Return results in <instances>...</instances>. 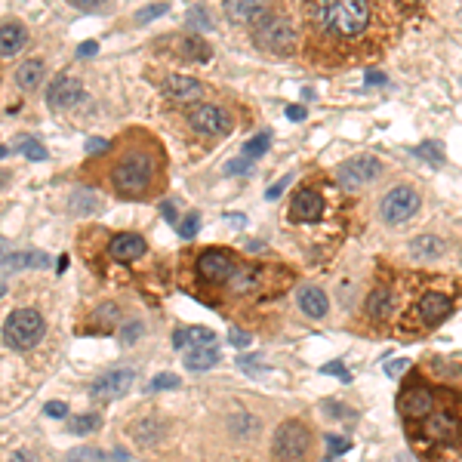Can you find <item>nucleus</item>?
Listing matches in <instances>:
<instances>
[{"label":"nucleus","mask_w":462,"mask_h":462,"mask_svg":"<svg viewBox=\"0 0 462 462\" xmlns=\"http://www.w3.org/2000/svg\"><path fill=\"white\" fill-rule=\"evenodd\" d=\"M413 256H419V259H434L444 250V241L438 238V234H423V238H416L413 241Z\"/></svg>","instance_id":"nucleus-26"},{"label":"nucleus","mask_w":462,"mask_h":462,"mask_svg":"<svg viewBox=\"0 0 462 462\" xmlns=\"http://www.w3.org/2000/svg\"><path fill=\"white\" fill-rule=\"evenodd\" d=\"M71 6H78V10H99V6L105 4V0H68Z\"/></svg>","instance_id":"nucleus-47"},{"label":"nucleus","mask_w":462,"mask_h":462,"mask_svg":"<svg viewBox=\"0 0 462 462\" xmlns=\"http://www.w3.org/2000/svg\"><path fill=\"white\" fill-rule=\"evenodd\" d=\"M19 151H22V157H28V161H44V157H47L44 145H40L37 139H31V136L19 139Z\"/></svg>","instance_id":"nucleus-32"},{"label":"nucleus","mask_w":462,"mask_h":462,"mask_svg":"<svg viewBox=\"0 0 462 462\" xmlns=\"http://www.w3.org/2000/svg\"><path fill=\"white\" fill-rule=\"evenodd\" d=\"M287 117H290V121H305V108H302V105H290Z\"/></svg>","instance_id":"nucleus-50"},{"label":"nucleus","mask_w":462,"mask_h":462,"mask_svg":"<svg viewBox=\"0 0 462 462\" xmlns=\"http://www.w3.org/2000/svg\"><path fill=\"white\" fill-rule=\"evenodd\" d=\"M336 462H339V459H336Z\"/></svg>","instance_id":"nucleus-55"},{"label":"nucleus","mask_w":462,"mask_h":462,"mask_svg":"<svg viewBox=\"0 0 462 462\" xmlns=\"http://www.w3.org/2000/svg\"><path fill=\"white\" fill-rule=\"evenodd\" d=\"M305 62L324 71L355 68L385 53L401 28V0H302Z\"/></svg>","instance_id":"nucleus-1"},{"label":"nucleus","mask_w":462,"mask_h":462,"mask_svg":"<svg viewBox=\"0 0 462 462\" xmlns=\"http://www.w3.org/2000/svg\"><path fill=\"white\" fill-rule=\"evenodd\" d=\"M191 127L197 133H204V136H225V133L231 130V117L225 114V108L219 105H197L195 111L188 114Z\"/></svg>","instance_id":"nucleus-12"},{"label":"nucleus","mask_w":462,"mask_h":462,"mask_svg":"<svg viewBox=\"0 0 462 462\" xmlns=\"http://www.w3.org/2000/svg\"><path fill=\"white\" fill-rule=\"evenodd\" d=\"M197 229H200V216H197V213H191L188 219H185V222L179 225V234H182L185 241H188V238H195V234H197Z\"/></svg>","instance_id":"nucleus-36"},{"label":"nucleus","mask_w":462,"mask_h":462,"mask_svg":"<svg viewBox=\"0 0 462 462\" xmlns=\"http://www.w3.org/2000/svg\"><path fill=\"white\" fill-rule=\"evenodd\" d=\"M351 447V441L348 438H327V453H330V456H339V453H346Z\"/></svg>","instance_id":"nucleus-39"},{"label":"nucleus","mask_w":462,"mask_h":462,"mask_svg":"<svg viewBox=\"0 0 462 462\" xmlns=\"http://www.w3.org/2000/svg\"><path fill=\"white\" fill-rule=\"evenodd\" d=\"M195 272H197L200 281H207V284H222V281H231V274L238 272V265H234V256L229 250L209 247L197 256Z\"/></svg>","instance_id":"nucleus-9"},{"label":"nucleus","mask_w":462,"mask_h":462,"mask_svg":"<svg viewBox=\"0 0 462 462\" xmlns=\"http://www.w3.org/2000/svg\"><path fill=\"white\" fill-rule=\"evenodd\" d=\"M157 176V161L145 148H130L114 166V188L123 197H142L151 191Z\"/></svg>","instance_id":"nucleus-2"},{"label":"nucleus","mask_w":462,"mask_h":462,"mask_svg":"<svg viewBox=\"0 0 462 462\" xmlns=\"http://www.w3.org/2000/svg\"><path fill=\"white\" fill-rule=\"evenodd\" d=\"M299 308L308 317H324L330 312V302H327V293L321 287H302L299 290Z\"/></svg>","instance_id":"nucleus-20"},{"label":"nucleus","mask_w":462,"mask_h":462,"mask_svg":"<svg viewBox=\"0 0 462 462\" xmlns=\"http://www.w3.org/2000/svg\"><path fill=\"white\" fill-rule=\"evenodd\" d=\"M133 370H111V373H105V376H99L96 382H92V401H117V398H123V394L130 391V385H133Z\"/></svg>","instance_id":"nucleus-13"},{"label":"nucleus","mask_w":462,"mask_h":462,"mask_svg":"<svg viewBox=\"0 0 462 462\" xmlns=\"http://www.w3.org/2000/svg\"><path fill=\"white\" fill-rule=\"evenodd\" d=\"M250 166H253V161H250V157H243V154H241V161H231L229 166H225V173H229V176H238V173H247Z\"/></svg>","instance_id":"nucleus-41"},{"label":"nucleus","mask_w":462,"mask_h":462,"mask_svg":"<svg viewBox=\"0 0 462 462\" xmlns=\"http://www.w3.org/2000/svg\"><path fill=\"white\" fill-rule=\"evenodd\" d=\"M367 83H373V87H382V83H385V74H379V71H367Z\"/></svg>","instance_id":"nucleus-52"},{"label":"nucleus","mask_w":462,"mask_h":462,"mask_svg":"<svg viewBox=\"0 0 462 462\" xmlns=\"http://www.w3.org/2000/svg\"><path fill=\"white\" fill-rule=\"evenodd\" d=\"M151 391H164V389H179V376H173V373H161V376H154L148 385Z\"/></svg>","instance_id":"nucleus-34"},{"label":"nucleus","mask_w":462,"mask_h":462,"mask_svg":"<svg viewBox=\"0 0 462 462\" xmlns=\"http://www.w3.org/2000/svg\"><path fill=\"white\" fill-rule=\"evenodd\" d=\"M287 185H290V176H284V179H277V182L272 185V188H268V191H265V197H268V200H274V197H281V191H284V188H287Z\"/></svg>","instance_id":"nucleus-43"},{"label":"nucleus","mask_w":462,"mask_h":462,"mask_svg":"<svg viewBox=\"0 0 462 462\" xmlns=\"http://www.w3.org/2000/svg\"><path fill=\"white\" fill-rule=\"evenodd\" d=\"M44 413L49 419H68V404H62V401H49V404H44Z\"/></svg>","instance_id":"nucleus-37"},{"label":"nucleus","mask_w":462,"mask_h":462,"mask_svg":"<svg viewBox=\"0 0 462 462\" xmlns=\"http://www.w3.org/2000/svg\"><path fill=\"white\" fill-rule=\"evenodd\" d=\"M102 151H108V142L105 139H90L87 142V154H102Z\"/></svg>","instance_id":"nucleus-46"},{"label":"nucleus","mask_w":462,"mask_h":462,"mask_svg":"<svg viewBox=\"0 0 462 462\" xmlns=\"http://www.w3.org/2000/svg\"><path fill=\"white\" fill-rule=\"evenodd\" d=\"M99 425H102V419H99L96 413L68 416V432H74V434H90V432H96Z\"/></svg>","instance_id":"nucleus-27"},{"label":"nucleus","mask_w":462,"mask_h":462,"mask_svg":"<svg viewBox=\"0 0 462 462\" xmlns=\"http://www.w3.org/2000/svg\"><path fill=\"white\" fill-rule=\"evenodd\" d=\"M256 47L274 56H290L296 49V31L293 22L281 13H265L262 22L256 25Z\"/></svg>","instance_id":"nucleus-3"},{"label":"nucleus","mask_w":462,"mask_h":462,"mask_svg":"<svg viewBox=\"0 0 462 462\" xmlns=\"http://www.w3.org/2000/svg\"><path fill=\"white\" fill-rule=\"evenodd\" d=\"M321 213H324V197L317 195L315 188H302L293 195L290 200V213H287V219L290 222H317L321 219Z\"/></svg>","instance_id":"nucleus-15"},{"label":"nucleus","mask_w":462,"mask_h":462,"mask_svg":"<svg viewBox=\"0 0 462 462\" xmlns=\"http://www.w3.org/2000/svg\"><path fill=\"white\" fill-rule=\"evenodd\" d=\"M164 92L179 102H195L200 96V83L195 78H182V74H166L164 78Z\"/></svg>","instance_id":"nucleus-18"},{"label":"nucleus","mask_w":462,"mask_h":462,"mask_svg":"<svg viewBox=\"0 0 462 462\" xmlns=\"http://www.w3.org/2000/svg\"><path fill=\"white\" fill-rule=\"evenodd\" d=\"M173 346L176 348H197V346H216V333L207 330V327H188V330H176L173 336Z\"/></svg>","instance_id":"nucleus-21"},{"label":"nucleus","mask_w":462,"mask_h":462,"mask_svg":"<svg viewBox=\"0 0 462 462\" xmlns=\"http://www.w3.org/2000/svg\"><path fill=\"white\" fill-rule=\"evenodd\" d=\"M133 434H136L139 444H154V441L164 438V428H161V423H154V419H145V423L136 425V432Z\"/></svg>","instance_id":"nucleus-28"},{"label":"nucleus","mask_w":462,"mask_h":462,"mask_svg":"<svg viewBox=\"0 0 462 462\" xmlns=\"http://www.w3.org/2000/svg\"><path fill=\"white\" fill-rule=\"evenodd\" d=\"M391 312V296H389V290L379 287V290H373L370 293V299H367V315L373 317V321H385Z\"/></svg>","instance_id":"nucleus-25"},{"label":"nucleus","mask_w":462,"mask_h":462,"mask_svg":"<svg viewBox=\"0 0 462 462\" xmlns=\"http://www.w3.org/2000/svg\"><path fill=\"white\" fill-rule=\"evenodd\" d=\"M268 145H272V136H268V133H259L256 139H250L247 145H243L241 154H243V157H250V161H256V157H262L265 151H268Z\"/></svg>","instance_id":"nucleus-29"},{"label":"nucleus","mask_w":462,"mask_h":462,"mask_svg":"<svg viewBox=\"0 0 462 462\" xmlns=\"http://www.w3.org/2000/svg\"><path fill=\"white\" fill-rule=\"evenodd\" d=\"M44 74H47L44 59H28V62H22L19 68H16V83H19L25 92H35L40 83H44Z\"/></svg>","instance_id":"nucleus-19"},{"label":"nucleus","mask_w":462,"mask_h":462,"mask_svg":"<svg viewBox=\"0 0 462 462\" xmlns=\"http://www.w3.org/2000/svg\"><path fill=\"white\" fill-rule=\"evenodd\" d=\"M68 462H108V456L96 447H78V450H68Z\"/></svg>","instance_id":"nucleus-31"},{"label":"nucleus","mask_w":462,"mask_h":462,"mask_svg":"<svg viewBox=\"0 0 462 462\" xmlns=\"http://www.w3.org/2000/svg\"><path fill=\"white\" fill-rule=\"evenodd\" d=\"M416 157H423L425 164H432V166H441L444 164V151L434 145V142H423V145H416V151H413Z\"/></svg>","instance_id":"nucleus-30"},{"label":"nucleus","mask_w":462,"mask_h":462,"mask_svg":"<svg viewBox=\"0 0 462 462\" xmlns=\"http://www.w3.org/2000/svg\"><path fill=\"white\" fill-rule=\"evenodd\" d=\"M96 53H99V44H96V40H87V44L78 47V59H90V56H96Z\"/></svg>","instance_id":"nucleus-45"},{"label":"nucleus","mask_w":462,"mask_h":462,"mask_svg":"<svg viewBox=\"0 0 462 462\" xmlns=\"http://www.w3.org/2000/svg\"><path fill=\"white\" fill-rule=\"evenodd\" d=\"M145 241L139 234H117V238L108 243V256L117 259V262H133V259L145 256Z\"/></svg>","instance_id":"nucleus-16"},{"label":"nucleus","mask_w":462,"mask_h":462,"mask_svg":"<svg viewBox=\"0 0 462 462\" xmlns=\"http://www.w3.org/2000/svg\"><path fill=\"white\" fill-rule=\"evenodd\" d=\"M219 364V348L216 346H197V348H188V355H185V367L200 373V370H209Z\"/></svg>","instance_id":"nucleus-23"},{"label":"nucleus","mask_w":462,"mask_h":462,"mask_svg":"<svg viewBox=\"0 0 462 462\" xmlns=\"http://www.w3.org/2000/svg\"><path fill=\"white\" fill-rule=\"evenodd\" d=\"M191 16H195V22L200 25V28H209V22H207V16H204V13H200V10H195V13H191Z\"/></svg>","instance_id":"nucleus-53"},{"label":"nucleus","mask_w":462,"mask_h":462,"mask_svg":"<svg viewBox=\"0 0 462 462\" xmlns=\"http://www.w3.org/2000/svg\"><path fill=\"white\" fill-rule=\"evenodd\" d=\"M404 370H410V360H391V364H385V373H389L391 379L394 376H401Z\"/></svg>","instance_id":"nucleus-44"},{"label":"nucleus","mask_w":462,"mask_h":462,"mask_svg":"<svg viewBox=\"0 0 462 462\" xmlns=\"http://www.w3.org/2000/svg\"><path fill=\"white\" fill-rule=\"evenodd\" d=\"M185 53L195 59V62H207V59H209V47L197 35H191L188 40H185Z\"/></svg>","instance_id":"nucleus-33"},{"label":"nucleus","mask_w":462,"mask_h":462,"mask_svg":"<svg viewBox=\"0 0 462 462\" xmlns=\"http://www.w3.org/2000/svg\"><path fill=\"white\" fill-rule=\"evenodd\" d=\"M434 404H438V391L428 382H423L419 376H410L407 385L398 394V410L407 423H423V419L432 413Z\"/></svg>","instance_id":"nucleus-5"},{"label":"nucleus","mask_w":462,"mask_h":462,"mask_svg":"<svg viewBox=\"0 0 462 462\" xmlns=\"http://www.w3.org/2000/svg\"><path fill=\"white\" fill-rule=\"evenodd\" d=\"M44 336V317H40L35 308H19L6 317L4 324V339L6 346L16 348V351H28L35 348Z\"/></svg>","instance_id":"nucleus-4"},{"label":"nucleus","mask_w":462,"mask_h":462,"mask_svg":"<svg viewBox=\"0 0 462 462\" xmlns=\"http://www.w3.org/2000/svg\"><path fill=\"white\" fill-rule=\"evenodd\" d=\"M268 13V0H225V16L231 22H253Z\"/></svg>","instance_id":"nucleus-17"},{"label":"nucleus","mask_w":462,"mask_h":462,"mask_svg":"<svg viewBox=\"0 0 462 462\" xmlns=\"http://www.w3.org/2000/svg\"><path fill=\"white\" fill-rule=\"evenodd\" d=\"M161 216H164L166 222H173V225H176V219H179V216H176V207H173V204H164V207H161Z\"/></svg>","instance_id":"nucleus-51"},{"label":"nucleus","mask_w":462,"mask_h":462,"mask_svg":"<svg viewBox=\"0 0 462 462\" xmlns=\"http://www.w3.org/2000/svg\"><path fill=\"white\" fill-rule=\"evenodd\" d=\"M6 256H10V253H6V241H4V238H0V265H4V262H6Z\"/></svg>","instance_id":"nucleus-54"},{"label":"nucleus","mask_w":462,"mask_h":462,"mask_svg":"<svg viewBox=\"0 0 462 462\" xmlns=\"http://www.w3.org/2000/svg\"><path fill=\"white\" fill-rule=\"evenodd\" d=\"M379 207H382V219L398 225V222H407L419 209V195L410 188V185H398V188H391L389 195L382 197Z\"/></svg>","instance_id":"nucleus-10"},{"label":"nucleus","mask_w":462,"mask_h":462,"mask_svg":"<svg viewBox=\"0 0 462 462\" xmlns=\"http://www.w3.org/2000/svg\"><path fill=\"white\" fill-rule=\"evenodd\" d=\"M379 173H382V164L376 161V157L360 154V157H348V161L339 166L336 179H339L342 188H348V191H351V188H360V185L373 182Z\"/></svg>","instance_id":"nucleus-11"},{"label":"nucleus","mask_w":462,"mask_h":462,"mask_svg":"<svg viewBox=\"0 0 462 462\" xmlns=\"http://www.w3.org/2000/svg\"><path fill=\"white\" fill-rule=\"evenodd\" d=\"M25 28L22 25H16V22H6V25H0V56H16L19 49L25 47Z\"/></svg>","instance_id":"nucleus-22"},{"label":"nucleus","mask_w":462,"mask_h":462,"mask_svg":"<svg viewBox=\"0 0 462 462\" xmlns=\"http://www.w3.org/2000/svg\"><path fill=\"white\" fill-rule=\"evenodd\" d=\"M229 342L234 348H247L250 346V333H243V330H231L229 333Z\"/></svg>","instance_id":"nucleus-42"},{"label":"nucleus","mask_w":462,"mask_h":462,"mask_svg":"<svg viewBox=\"0 0 462 462\" xmlns=\"http://www.w3.org/2000/svg\"><path fill=\"white\" fill-rule=\"evenodd\" d=\"M321 370H324V373H333V376H339L342 382H351V373L346 370V364H339V360H330V364H324Z\"/></svg>","instance_id":"nucleus-40"},{"label":"nucleus","mask_w":462,"mask_h":462,"mask_svg":"<svg viewBox=\"0 0 462 462\" xmlns=\"http://www.w3.org/2000/svg\"><path fill=\"white\" fill-rule=\"evenodd\" d=\"M308 447H312V432H308L299 419H290V423H284L277 428V434H274V459L277 462H302Z\"/></svg>","instance_id":"nucleus-7"},{"label":"nucleus","mask_w":462,"mask_h":462,"mask_svg":"<svg viewBox=\"0 0 462 462\" xmlns=\"http://www.w3.org/2000/svg\"><path fill=\"white\" fill-rule=\"evenodd\" d=\"M10 462H40V459H37V453L19 450V453H13V459H10Z\"/></svg>","instance_id":"nucleus-49"},{"label":"nucleus","mask_w":462,"mask_h":462,"mask_svg":"<svg viewBox=\"0 0 462 462\" xmlns=\"http://www.w3.org/2000/svg\"><path fill=\"white\" fill-rule=\"evenodd\" d=\"M166 10H170L166 4H151V6H145V10H142V13L136 16V19H139L142 25H145V22H151V19H157V16H164Z\"/></svg>","instance_id":"nucleus-35"},{"label":"nucleus","mask_w":462,"mask_h":462,"mask_svg":"<svg viewBox=\"0 0 462 462\" xmlns=\"http://www.w3.org/2000/svg\"><path fill=\"white\" fill-rule=\"evenodd\" d=\"M47 262H49L47 253H40V250H25V253L10 256L4 265L10 268V272H22V268H44Z\"/></svg>","instance_id":"nucleus-24"},{"label":"nucleus","mask_w":462,"mask_h":462,"mask_svg":"<svg viewBox=\"0 0 462 462\" xmlns=\"http://www.w3.org/2000/svg\"><path fill=\"white\" fill-rule=\"evenodd\" d=\"M83 99V87L80 80L68 78V74H59V78L47 87V105L62 111V108H74Z\"/></svg>","instance_id":"nucleus-14"},{"label":"nucleus","mask_w":462,"mask_h":462,"mask_svg":"<svg viewBox=\"0 0 462 462\" xmlns=\"http://www.w3.org/2000/svg\"><path fill=\"white\" fill-rule=\"evenodd\" d=\"M450 312H453L450 296L432 290V293H425V296L416 302V308L410 312V317L404 321V330L407 333H425V330H432V327H438L441 321H447Z\"/></svg>","instance_id":"nucleus-6"},{"label":"nucleus","mask_w":462,"mask_h":462,"mask_svg":"<svg viewBox=\"0 0 462 462\" xmlns=\"http://www.w3.org/2000/svg\"><path fill=\"white\" fill-rule=\"evenodd\" d=\"M423 434L428 441H434V444H456L459 434H462L459 410L450 407V404H444V407L434 404L432 413L423 419Z\"/></svg>","instance_id":"nucleus-8"},{"label":"nucleus","mask_w":462,"mask_h":462,"mask_svg":"<svg viewBox=\"0 0 462 462\" xmlns=\"http://www.w3.org/2000/svg\"><path fill=\"white\" fill-rule=\"evenodd\" d=\"M139 336H142V324H139V321H133V324H127V327H123V333H121V342H123V346H133V342H136Z\"/></svg>","instance_id":"nucleus-38"},{"label":"nucleus","mask_w":462,"mask_h":462,"mask_svg":"<svg viewBox=\"0 0 462 462\" xmlns=\"http://www.w3.org/2000/svg\"><path fill=\"white\" fill-rule=\"evenodd\" d=\"M238 367L250 370V373H256V370H259V360H256V358H247V355H238Z\"/></svg>","instance_id":"nucleus-48"}]
</instances>
